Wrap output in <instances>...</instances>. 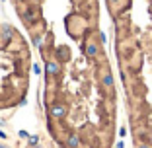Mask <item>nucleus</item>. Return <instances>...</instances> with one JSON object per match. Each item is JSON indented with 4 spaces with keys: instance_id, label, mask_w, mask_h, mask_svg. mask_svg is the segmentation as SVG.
<instances>
[{
    "instance_id": "9",
    "label": "nucleus",
    "mask_w": 152,
    "mask_h": 148,
    "mask_svg": "<svg viewBox=\"0 0 152 148\" xmlns=\"http://www.w3.org/2000/svg\"><path fill=\"white\" fill-rule=\"evenodd\" d=\"M33 72H35V74H41V66L39 64H33Z\"/></svg>"
},
{
    "instance_id": "8",
    "label": "nucleus",
    "mask_w": 152,
    "mask_h": 148,
    "mask_svg": "<svg viewBox=\"0 0 152 148\" xmlns=\"http://www.w3.org/2000/svg\"><path fill=\"white\" fill-rule=\"evenodd\" d=\"M99 41H102V43H105V41H107V35H105L103 31H99Z\"/></svg>"
},
{
    "instance_id": "13",
    "label": "nucleus",
    "mask_w": 152,
    "mask_h": 148,
    "mask_svg": "<svg viewBox=\"0 0 152 148\" xmlns=\"http://www.w3.org/2000/svg\"><path fill=\"white\" fill-rule=\"evenodd\" d=\"M33 43H35V45L39 47V45H41V37H35V39H33Z\"/></svg>"
},
{
    "instance_id": "6",
    "label": "nucleus",
    "mask_w": 152,
    "mask_h": 148,
    "mask_svg": "<svg viewBox=\"0 0 152 148\" xmlns=\"http://www.w3.org/2000/svg\"><path fill=\"white\" fill-rule=\"evenodd\" d=\"M27 142H29V146H37V144H39V136L29 135V136H27Z\"/></svg>"
},
{
    "instance_id": "15",
    "label": "nucleus",
    "mask_w": 152,
    "mask_h": 148,
    "mask_svg": "<svg viewBox=\"0 0 152 148\" xmlns=\"http://www.w3.org/2000/svg\"><path fill=\"white\" fill-rule=\"evenodd\" d=\"M0 148H8V146H4V144H0Z\"/></svg>"
},
{
    "instance_id": "5",
    "label": "nucleus",
    "mask_w": 152,
    "mask_h": 148,
    "mask_svg": "<svg viewBox=\"0 0 152 148\" xmlns=\"http://www.w3.org/2000/svg\"><path fill=\"white\" fill-rule=\"evenodd\" d=\"M102 84L105 86V88H111V86H113V76L109 74V72H105V74L102 76Z\"/></svg>"
},
{
    "instance_id": "16",
    "label": "nucleus",
    "mask_w": 152,
    "mask_h": 148,
    "mask_svg": "<svg viewBox=\"0 0 152 148\" xmlns=\"http://www.w3.org/2000/svg\"><path fill=\"white\" fill-rule=\"evenodd\" d=\"M0 125H2V121H0Z\"/></svg>"
},
{
    "instance_id": "11",
    "label": "nucleus",
    "mask_w": 152,
    "mask_h": 148,
    "mask_svg": "<svg viewBox=\"0 0 152 148\" xmlns=\"http://www.w3.org/2000/svg\"><path fill=\"white\" fill-rule=\"evenodd\" d=\"M115 148H125V142H123V140H119V142L115 144Z\"/></svg>"
},
{
    "instance_id": "4",
    "label": "nucleus",
    "mask_w": 152,
    "mask_h": 148,
    "mask_svg": "<svg viewBox=\"0 0 152 148\" xmlns=\"http://www.w3.org/2000/svg\"><path fill=\"white\" fill-rule=\"evenodd\" d=\"M66 148H80V136L78 135H68L66 136Z\"/></svg>"
},
{
    "instance_id": "14",
    "label": "nucleus",
    "mask_w": 152,
    "mask_h": 148,
    "mask_svg": "<svg viewBox=\"0 0 152 148\" xmlns=\"http://www.w3.org/2000/svg\"><path fill=\"white\" fill-rule=\"evenodd\" d=\"M0 139H6V133H4V131H0Z\"/></svg>"
},
{
    "instance_id": "2",
    "label": "nucleus",
    "mask_w": 152,
    "mask_h": 148,
    "mask_svg": "<svg viewBox=\"0 0 152 148\" xmlns=\"http://www.w3.org/2000/svg\"><path fill=\"white\" fill-rule=\"evenodd\" d=\"M45 74L58 76V74H61V64H58L57 61H47V63H45Z\"/></svg>"
},
{
    "instance_id": "12",
    "label": "nucleus",
    "mask_w": 152,
    "mask_h": 148,
    "mask_svg": "<svg viewBox=\"0 0 152 148\" xmlns=\"http://www.w3.org/2000/svg\"><path fill=\"white\" fill-rule=\"evenodd\" d=\"M137 148H152V146H150V144H146V142H142V144H139Z\"/></svg>"
},
{
    "instance_id": "7",
    "label": "nucleus",
    "mask_w": 152,
    "mask_h": 148,
    "mask_svg": "<svg viewBox=\"0 0 152 148\" xmlns=\"http://www.w3.org/2000/svg\"><path fill=\"white\" fill-rule=\"evenodd\" d=\"M117 133H119L121 139H125V136H127V129H125V127H119V131H117Z\"/></svg>"
},
{
    "instance_id": "3",
    "label": "nucleus",
    "mask_w": 152,
    "mask_h": 148,
    "mask_svg": "<svg viewBox=\"0 0 152 148\" xmlns=\"http://www.w3.org/2000/svg\"><path fill=\"white\" fill-rule=\"evenodd\" d=\"M84 51H86V55H88V57H98V53H99V45L98 43H96L94 39H88L86 41V47H84Z\"/></svg>"
},
{
    "instance_id": "1",
    "label": "nucleus",
    "mask_w": 152,
    "mask_h": 148,
    "mask_svg": "<svg viewBox=\"0 0 152 148\" xmlns=\"http://www.w3.org/2000/svg\"><path fill=\"white\" fill-rule=\"evenodd\" d=\"M49 115L53 117V119H57V121L64 119V117H66V105H64V103H53L49 107Z\"/></svg>"
},
{
    "instance_id": "10",
    "label": "nucleus",
    "mask_w": 152,
    "mask_h": 148,
    "mask_svg": "<svg viewBox=\"0 0 152 148\" xmlns=\"http://www.w3.org/2000/svg\"><path fill=\"white\" fill-rule=\"evenodd\" d=\"M20 136H22V139H27V136H29V133H27V131H20Z\"/></svg>"
}]
</instances>
